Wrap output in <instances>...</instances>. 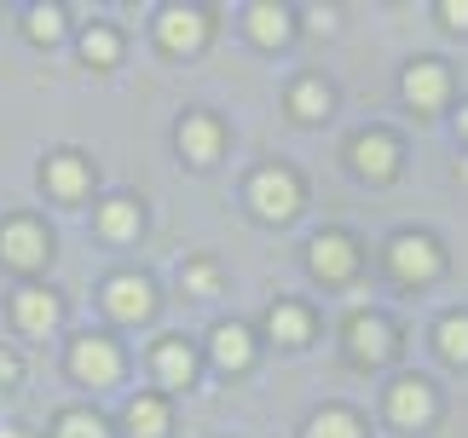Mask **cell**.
<instances>
[{"instance_id":"4dcf8cb0","label":"cell","mask_w":468,"mask_h":438,"mask_svg":"<svg viewBox=\"0 0 468 438\" xmlns=\"http://www.w3.org/2000/svg\"><path fill=\"white\" fill-rule=\"evenodd\" d=\"M0 438H24V433H0Z\"/></svg>"},{"instance_id":"d4e9b609","label":"cell","mask_w":468,"mask_h":438,"mask_svg":"<svg viewBox=\"0 0 468 438\" xmlns=\"http://www.w3.org/2000/svg\"><path fill=\"white\" fill-rule=\"evenodd\" d=\"M440 352L452 363H468V312H452L440 323Z\"/></svg>"},{"instance_id":"484cf974","label":"cell","mask_w":468,"mask_h":438,"mask_svg":"<svg viewBox=\"0 0 468 438\" xmlns=\"http://www.w3.org/2000/svg\"><path fill=\"white\" fill-rule=\"evenodd\" d=\"M24 29H29V41H41V47H52V41H58V35H64V12H58V6H35Z\"/></svg>"},{"instance_id":"8992f818","label":"cell","mask_w":468,"mask_h":438,"mask_svg":"<svg viewBox=\"0 0 468 438\" xmlns=\"http://www.w3.org/2000/svg\"><path fill=\"white\" fill-rule=\"evenodd\" d=\"M393 346H399V335H393L388 318H376V312L347 318V352H353V363H388Z\"/></svg>"},{"instance_id":"4316f807","label":"cell","mask_w":468,"mask_h":438,"mask_svg":"<svg viewBox=\"0 0 468 438\" xmlns=\"http://www.w3.org/2000/svg\"><path fill=\"white\" fill-rule=\"evenodd\" d=\"M214 283H220V277H214L208 260H191L186 266V288H191V295H214Z\"/></svg>"},{"instance_id":"cb8c5ba5","label":"cell","mask_w":468,"mask_h":438,"mask_svg":"<svg viewBox=\"0 0 468 438\" xmlns=\"http://www.w3.org/2000/svg\"><path fill=\"white\" fill-rule=\"evenodd\" d=\"M52 438H111V433H104V422L93 410H64L58 427H52Z\"/></svg>"},{"instance_id":"5b68a950","label":"cell","mask_w":468,"mask_h":438,"mask_svg":"<svg viewBox=\"0 0 468 438\" xmlns=\"http://www.w3.org/2000/svg\"><path fill=\"white\" fill-rule=\"evenodd\" d=\"M69 370H76V381H87V387H111V381L122 375V352H116V340H104V335H81L76 346H69Z\"/></svg>"},{"instance_id":"9c48e42d","label":"cell","mask_w":468,"mask_h":438,"mask_svg":"<svg viewBox=\"0 0 468 438\" xmlns=\"http://www.w3.org/2000/svg\"><path fill=\"white\" fill-rule=\"evenodd\" d=\"M353 168L365 179H376V185L393 179V173H399V139H393V133H358L353 139Z\"/></svg>"},{"instance_id":"8fae6325","label":"cell","mask_w":468,"mask_h":438,"mask_svg":"<svg viewBox=\"0 0 468 438\" xmlns=\"http://www.w3.org/2000/svg\"><path fill=\"white\" fill-rule=\"evenodd\" d=\"M174 139H179V156L197 162V168H208V162L220 156V144H226V133H220V121H214V116H186Z\"/></svg>"},{"instance_id":"3957f363","label":"cell","mask_w":468,"mask_h":438,"mask_svg":"<svg viewBox=\"0 0 468 438\" xmlns=\"http://www.w3.org/2000/svg\"><path fill=\"white\" fill-rule=\"evenodd\" d=\"M47 254H52V243H47V231L35 225L29 214H17V219L0 225V260H6V266L35 271V266H47Z\"/></svg>"},{"instance_id":"7c38bea8","label":"cell","mask_w":468,"mask_h":438,"mask_svg":"<svg viewBox=\"0 0 468 438\" xmlns=\"http://www.w3.org/2000/svg\"><path fill=\"white\" fill-rule=\"evenodd\" d=\"M156 35H162V47H168V52H197V47L208 41V12L174 6V12H162V24H156Z\"/></svg>"},{"instance_id":"7a4b0ae2","label":"cell","mask_w":468,"mask_h":438,"mask_svg":"<svg viewBox=\"0 0 468 438\" xmlns=\"http://www.w3.org/2000/svg\"><path fill=\"white\" fill-rule=\"evenodd\" d=\"M249 208H255L261 219H295V208H301V179L290 168H261L255 179H249Z\"/></svg>"},{"instance_id":"4fadbf2b","label":"cell","mask_w":468,"mask_h":438,"mask_svg":"<svg viewBox=\"0 0 468 438\" xmlns=\"http://www.w3.org/2000/svg\"><path fill=\"white\" fill-rule=\"evenodd\" d=\"M266 335L283 340V346H307L313 340V312L295 306V300H278L272 312H266Z\"/></svg>"},{"instance_id":"ffe728a7","label":"cell","mask_w":468,"mask_h":438,"mask_svg":"<svg viewBox=\"0 0 468 438\" xmlns=\"http://www.w3.org/2000/svg\"><path fill=\"white\" fill-rule=\"evenodd\" d=\"M128 433L133 438H162V433H168V404H162V398H133V404H128Z\"/></svg>"},{"instance_id":"d6986e66","label":"cell","mask_w":468,"mask_h":438,"mask_svg":"<svg viewBox=\"0 0 468 438\" xmlns=\"http://www.w3.org/2000/svg\"><path fill=\"white\" fill-rule=\"evenodd\" d=\"M290 12H283V6H249V35H255V41L261 47H283V41H290Z\"/></svg>"},{"instance_id":"6da1fadb","label":"cell","mask_w":468,"mask_h":438,"mask_svg":"<svg viewBox=\"0 0 468 438\" xmlns=\"http://www.w3.org/2000/svg\"><path fill=\"white\" fill-rule=\"evenodd\" d=\"M388 266H393V277L399 283H434L440 271H445V254L434 236H422V231H405V236H393V248H388Z\"/></svg>"},{"instance_id":"ba28073f","label":"cell","mask_w":468,"mask_h":438,"mask_svg":"<svg viewBox=\"0 0 468 438\" xmlns=\"http://www.w3.org/2000/svg\"><path fill=\"white\" fill-rule=\"evenodd\" d=\"M434 410H440V398H434V387H428L422 375L393 381V392H388V415H393L399 427H428V422H434Z\"/></svg>"},{"instance_id":"f546056e","label":"cell","mask_w":468,"mask_h":438,"mask_svg":"<svg viewBox=\"0 0 468 438\" xmlns=\"http://www.w3.org/2000/svg\"><path fill=\"white\" fill-rule=\"evenodd\" d=\"M457 133H463V139H468V104H463V116H457Z\"/></svg>"},{"instance_id":"5bb4252c","label":"cell","mask_w":468,"mask_h":438,"mask_svg":"<svg viewBox=\"0 0 468 438\" xmlns=\"http://www.w3.org/2000/svg\"><path fill=\"white\" fill-rule=\"evenodd\" d=\"M41 179H47V191L58 196V203H76V196L87 191V162L64 151V156H52L47 168H41Z\"/></svg>"},{"instance_id":"ac0fdd59","label":"cell","mask_w":468,"mask_h":438,"mask_svg":"<svg viewBox=\"0 0 468 438\" xmlns=\"http://www.w3.org/2000/svg\"><path fill=\"white\" fill-rule=\"evenodd\" d=\"M290 110H295L301 121H324V116L335 110V93H330V87H324L318 76H307V81H295V87H290Z\"/></svg>"},{"instance_id":"83f0119b","label":"cell","mask_w":468,"mask_h":438,"mask_svg":"<svg viewBox=\"0 0 468 438\" xmlns=\"http://www.w3.org/2000/svg\"><path fill=\"white\" fill-rule=\"evenodd\" d=\"M440 17H445L452 29H468V0H445V6H440Z\"/></svg>"},{"instance_id":"603a6c76","label":"cell","mask_w":468,"mask_h":438,"mask_svg":"<svg viewBox=\"0 0 468 438\" xmlns=\"http://www.w3.org/2000/svg\"><path fill=\"white\" fill-rule=\"evenodd\" d=\"M307 438H365V427L353 410H318L307 422Z\"/></svg>"},{"instance_id":"277c9868","label":"cell","mask_w":468,"mask_h":438,"mask_svg":"<svg viewBox=\"0 0 468 438\" xmlns=\"http://www.w3.org/2000/svg\"><path fill=\"white\" fill-rule=\"evenodd\" d=\"M307 266H313V277H324V283H347L358 271V243L347 231H318L313 248H307Z\"/></svg>"},{"instance_id":"7402d4cb","label":"cell","mask_w":468,"mask_h":438,"mask_svg":"<svg viewBox=\"0 0 468 438\" xmlns=\"http://www.w3.org/2000/svg\"><path fill=\"white\" fill-rule=\"evenodd\" d=\"M81 58L93 64V69H111V64L122 58V35H116V29H104V24H93V29L81 35Z\"/></svg>"},{"instance_id":"2e32d148","label":"cell","mask_w":468,"mask_h":438,"mask_svg":"<svg viewBox=\"0 0 468 438\" xmlns=\"http://www.w3.org/2000/svg\"><path fill=\"white\" fill-rule=\"evenodd\" d=\"M12 312H17V323H24L29 335H47V328L58 323V295H47V288H24V295L12 300Z\"/></svg>"},{"instance_id":"9a60e30c","label":"cell","mask_w":468,"mask_h":438,"mask_svg":"<svg viewBox=\"0 0 468 438\" xmlns=\"http://www.w3.org/2000/svg\"><path fill=\"white\" fill-rule=\"evenodd\" d=\"M214 363H220V370H249V363H255V340H249L243 323L214 328Z\"/></svg>"},{"instance_id":"f1b7e54d","label":"cell","mask_w":468,"mask_h":438,"mask_svg":"<svg viewBox=\"0 0 468 438\" xmlns=\"http://www.w3.org/2000/svg\"><path fill=\"white\" fill-rule=\"evenodd\" d=\"M17 375H24V363H17L12 352H0V387H17Z\"/></svg>"},{"instance_id":"e0dca14e","label":"cell","mask_w":468,"mask_h":438,"mask_svg":"<svg viewBox=\"0 0 468 438\" xmlns=\"http://www.w3.org/2000/svg\"><path fill=\"white\" fill-rule=\"evenodd\" d=\"M191 375H197V352L186 340H162L156 346V381L162 387H186Z\"/></svg>"},{"instance_id":"44dd1931","label":"cell","mask_w":468,"mask_h":438,"mask_svg":"<svg viewBox=\"0 0 468 438\" xmlns=\"http://www.w3.org/2000/svg\"><path fill=\"white\" fill-rule=\"evenodd\" d=\"M99 231L111 236V243H128V236L139 231V203H128V196L104 203V208H99Z\"/></svg>"},{"instance_id":"30bf717a","label":"cell","mask_w":468,"mask_h":438,"mask_svg":"<svg viewBox=\"0 0 468 438\" xmlns=\"http://www.w3.org/2000/svg\"><path fill=\"white\" fill-rule=\"evenodd\" d=\"M399 87H405V99L417 104V110H440L445 93H452V69L434 64V58H417V64L405 69V81H399Z\"/></svg>"},{"instance_id":"52a82bcc","label":"cell","mask_w":468,"mask_h":438,"mask_svg":"<svg viewBox=\"0 0 468 438\" xmlns=\"http://www.w3.org/2000/svg\"><path fill=\"white\" fill-rule=\"evenodd\" d=\"M104 306H111L116 323H145L156 312V288L151 277H133V271H122V277L104 283Z\"/></svg>"}]
</instances>
